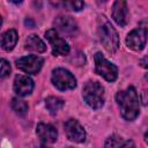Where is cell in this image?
I'll return each mask as SVG.
<instances>
[{"instance_id":"9c48e42d","label":"cell","mask_w":148,"mask_h":148,"mask_svg":"<svg viewBox=\"0 0 148 148\" xmlns=\"http://www.w3.org/2000/svg\"><path fill=\"white\" fill-rule=\"evenodd\" d=\"M147 36H148V30L147 28L139 27L134 30H132L127 37H126V45L134 51H141L146 43H147Z\"/></svg>"},{"instance_id":"30bf717a","label":"cell","mask_w":148,"mask_h":148,"mask_svg":"<svg viewBox=\"0 0 148 148\" xmlns=\"http://www.w3.org/2000/svg\"><path fill=\"white\" fill-rule=\"evenodd\" d=\"M64 128L68 140L76 143H81L86 140V131L76 119H68L65 123Z\"/></svg>"},{"instance_id":"7c38bea8","label":"cell","mask_w":148,"mask_h":148,"mask_svg":"<svg viewBox=\"0 0 148 148\" xmlns=\"http://www.w3.org/2000/svg\"><path fill=\"white\" fill-rule=\"evenodd\" d=\"M112 18L120 27H125L128 23V8H127V3L125 1L118 0L113 3Z\"/></svg>"},{"instance_id":"4316f807","label":"cell","mask_w":148,"mask_h":148,"mask_svg":"<svg viewBox=\"0 0 148 148\" xmlns=\"http://www.w3.org/2000/svg\"><path fill=\"white\" fill-rule=\"evenodd\" d=\"M68 148H73V147H68Z\"/></svg>"},{"instance_id":"4fadbf2b","label":"cell","mask_w":148,"mask_h":148,"mask_svg":"<svg viewBox=\"0 0 148 148\" xmlns=\"http://www.w3.org/2000/svg\"><path fill=\"white\" fill-rule=\"evenodd\" d=\"M36 133L38 135V138L43 141V143H53L56 142L57 138H58V132L56 130V127H53L50 124H45V123H39L36 127Z\"/></svg>"},{"instance_id":"5b68a950","label":"cell","mask_w":148,"mask_h":148,"mask_svg":"<svg viewBox=\"0 0 148 148\" xmlns=\"http://www.w3.org/2000/svg\"><path fill=\"white\" fill-rule=\"evenodd\" d=\"M51 81L53 86L61 91L72 90L76 87V79L74 77V75L68 69L61 67H58L52 71Z\"/></svg>"},{"instance_id":"7402d4cb","label":"cell","mask_w":148,"mask_h":148,"mask_svg":"<svg viewBox=\"0 0 148 148\" xmlns=\"http://www.w3.org/2000/svg\"><path fill=\"white\" fill-rule=\"evenodd\" d=\"M140 66L143 67V68H148V56H145L140 60Z\"/></svg>"},{"instance_id":"8992f818","label":"cell","mask_w":148,"mask_h":148,"mask_svg":"<svg viewBox=\"0 0 148 148\" xmlns=\"http://www.w3.org/2000/svg\"><path fill=\"white\" fill-rule=\"evenodd\" d=\"M45 38L50 43V45L52 47V52L54 56H67L69 53L68 43L54 29L47 30L45 32Z\"/></svg>"},{"instance_id":"d4e9b609","label":"cell","mask_w":148,"mask_h":148,"mask_svg":"<svg viewBox=\"0 0 148 148\" xmlns=\"http://www.w3.org/2000/svg\"><path fill=\"white\" fill-rule=\"evenodd\" d=\"M37 148H51V147H47V146L44 143V145H40V146H38Z\"/></svg>"},{"instance_id":"ba28073f","label":"cell","mask_w":148,"mask_h":148,"mask_svg":"<svg viewBox=\"0 0 148 148\" xmlns=\"http://www.w3.org/2000/svg\"><path fill=\"white\" fill-rule=\"evenodd\" d=\"M44 64V59L38 56H25L16 60V66L27 74H37Z\"/></svg>"},{"instance_id":"5bb4252c","label":"cell","mask_w":148,"mask_h":148,"mask_svg":"<svg viewBox=\"0 0 148 148\" xmlns=\"http://www.w3.org/2000/svg\"><path fill=\"white\" fill-rule=\"evenodd\" d=\"M24 47L29 51H34L37 53H43L46 51V45L45 43L36 35H30L24 43Z\"/></svg>"},{"instance_id":"52a82bcc","label":"cell","mask_w":148,"mask_h":148,"mask_svg":"<svg viewBox=\"0 0 148 148\" xmlns=\"http://www.w3.org/2000/svg\"><path fill=\"white\" fill-rule=\"evenodd\" d=\"M53 25H54V30L57 32H60V34L68 36V37H74L79 30L75 20L68 15L57 16L54 22H53Z\"/></svg>"},{"instance_id":"8fae6325","label":"cell","mask_w":148,"mask_h":148,"mask_svg":"<svg viewBox=\"0 0 148 148\" xmlns=\"http://www.w3.org/2000/svg\"><path fill=\"white\" fill-rule=\"evenodd\" d=\"M34 81L31 77H29L28 75H16L15 80H14V84H13V89L14 92L21 97L23 96H28L34 90Z\"/></svg>"},{"instance_id":"cb8c5ba5","label":"cell","mask_w":148,"mask_h":148,"mask_svg":"<svg viewBox=\"0 0 148 148\" xmlns=\"http://www.w3.org/2000/svg\"><path fill=\"white\" fill-rule=\"evenodd\" d=\"M145 141L148 145V132H146V134H145Z\"/></svg>"},{"instance_id":"7a4b0ae2","label":"cell","mask_w":148,"mask_h":148,"mask_svg":"<svg viewBox=\"0 0 148 148\" xmlns=\"http://www.w3.org/2000/svg\"><path fill=\"white\" fill-rule=\"evenodd\" d=\"M97 30L101 43L103 44L104 49L110 53H114L119 46V36L112 24L104 16L101 17Z\"/></svg>"},{"instance_id":"d6986e66","label":"cell","mask_w":148,"mask_h":148,"mask_svg":"<svg viewBox=\"0 0 148 148\" xmlns=\"http://www.w3.org/2000/svg\"><path fill=\"white\" fill-rule=\"evenodd\" d=\"M61 5L64 7L71 9V10H75V12L81 10L84 7V2L83 1H66V2H62Z\"/></svg>"},{"instance_id":"ffe728a7","label":"cell","mask_w":148,"mask_h":148,"mask_svg":"<svg viewBox=\"0 0 148 148\" xmlns=\"http://www.w3.org/2000/svg\"><path fill=\"white\" fill-rule=\"evenodd\" d=\"M1 79H5L10 73V65L6 59H1V69H0Z\"/></svg>"},{"instance_id":"9a60e30c","label":"cell","mask_w":148,"mask_h":148,"mask_svg":"<svg viewBox=\"0 0 148 148\" xmlns=\"http://www.w3.org/2000/svg\"><path fill=\"white\" fill-rule=\"evenodd\" d=\"M17 38H18L17 32L14 29H9L6 32H3L2 37H1V46H2V49L5 51H12L15 47L16 43H17Z\"/></svg>"},{"instance_id":"6da1fadb","label":"cell","mask_w":148,"mask_h":148,"mask_svg":"<svg viewBox=\"0 0 148 148\" xmlns=\"http://www.w3.org/2000/svg\"><path fill=\"white\" fill-rule=\"evenodd\" d=\"M116 101L120 110V114L125 120H134L140 112V99L134 87L120 90L116 95Z\"/></svg>"},{"instance_id":"3957f363","label":"cell","mask_w":148,"mask_h":148,"mask_svg":"<svg viewBox=\"0 0 148 148\" xmlns=\"http://www.w3.org/2000/svg\"><path fill=\"white\" fill-rule=\"evenodd\" d=\"M82 97L91 109L98 110L104 105V88L97 81H88L82 88Z\"/></svg>"},{"instance_id":"e0dca14e","label":"cell","mask_w":148,"mask_h":148,"mask_svg":"<svg viewBox=\"0 0 148 148\" xmlns=\"http://www.w3.org/2000/svg\"><path fill=\"white\" fill-rule=\"evenodd\" d=\"M10 106L13 111H15V113H17L18 116H24L28 112V104L23 99L13 98L10 102Z\"/></svg>"},{"instance_id":"484cf974","label":"cell","mask_w":148,"mask_h":148,"mask_svg":"<svg viewBox=\"0 0 148 148\" xmlns=\"http://www.w3.org/2000/svg\"><path fill=\"white\" fill-rule=\"evenodd\" d=\"M145 81H146V82L148 83V73H147L146 75H145Z\"/></svg>"},{"instance_id":"603a6c76","label":"cell","mask_w":148,"mask_h":148,"mask_svg":"<svg viewBox=\"0 0 148 148\" xmlns=\"http://www.w3.org/2000/svg\"><path fill=\"white\" fill-rule=\"evenodd\" d=\"M24 24H25L28 28H34V27H35V22H34L31 18H27V20L24 21Z\"/></svg>"},{"instance_id":"44dd1931","label":"cell","mask_w":148,"mask_h":148,"mask_svg":"<svg viewBox=\"0 0 148 148\" xmlns=\"http://www.w3.org/2000/svg\"><path fill=\"white\" fill-rule=\"evenodd\" d=\"M120 148H135V145L132 140H127V141H124Z\"/></svg>"},{"instance_id":"ac0fdd59","label":"cell","mask_w":148,"mask_h":148,"mask_svg":"<svg viewBox=\"0 0 148 148\" xmlns=\"http://www.w3.org/2000/svg\"><path fill=\"white\" fill-rule=\"evenodd\" d=\"M124 143V140L121 136L113 134L111 136H109L105 142H104V148H120L121 145Z\"/></svg>"},{"instance_id":"2e32d148","label":"cell","mask_w":148,"mask_h":148,"mask_svg":"<svg viewBox=\"0 0 148 148\" xmlns=\"http://www.w3.org/2000/svg\"><path fill=\"white\" fill-rule=\"evenodd\" d=\"M64 104H65L64 99H61L59 97H56V96H50L45 99V106H46V109L49 110V112L51 114L58 113V111L62 109Z\"/></svg>"},{"instance_id":"277c9868","label":"cell","mask_w":148,"mask_h":148,"mask_svg":"<svg viewBox=\"0 0 148 148\" xmlns=\"http://www.w3.org/2000/svg\"><path fill=\"white\" fill-rule=\"evenodd\" d=\"M95 59V71L98 75L109 82H113L118 77V68L114 64L109 61L101 52H97L94 57Z\"/></svg>"}]
</instances>
